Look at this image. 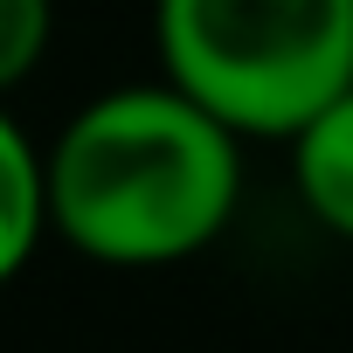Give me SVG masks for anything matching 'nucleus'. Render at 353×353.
<instances>
[{"label": "nucleus", "instance_id": "nucleus-1", "mask_svg": "<svg viewBox=\"0 0 353 353\" xmlns=\"http://www.w3.org/2000/svg\"><path fill=\"white\" fill-rule=\"evenodd\" d=\"M243 139L173 83L90 97L49 145L56 236L111 270L201 256L243 201Z\"/></svg>", "mask_w": 353, "mask_h": 353}, {"label": "nucleus", "instance_id": "nucleus-2", "mask_svg": "<svg viewBox=\"0 0 353 353\" xmlns=\"http://www.w3.org/2000/svg\"><path fill=\"white\" fill-rule=\"evenodd\" d=\"M152 42L236 139H298L353 90V0H152Z\"/></svg>", "mask_w": 353, "mask_h": 353}, {"label": "nucleus", "instance_id": "nucleus-3", "mask_svg": "<svg viewBox=\"0 0 353 353\" xmlns=\"http://www.w3.org/2000/svg\"><path fill=\"white\" fill-rule=\"evenodd\" d=\"M0 277H21L35 250L56 236V181H49V152L28 139L21 118H0Z\"/></svg>", "mask_w": 353, "mask_h": 353}, {"label": "nucleus", "instance_id": "nucleus-4", "mask_svg": "<svg viewBox=\"0 0 353 353\" xmlns=\"http://www.w3.org/2000/svg\"><path fill=\"white\" fill-rule=\"evenodd\" d=\"M291 181H298V201L305 215L353 243V90L339 104H325L298 139H291Z\"/></svg>", "mask_w": 353, "mask_h": 353}, {"label": "nucleus", "instance_id": "nucleus-5", "mask_svg": "<svg viewBox=\"0 0 353 353\" xmlns=\"http://www.w3.org/2000/svg\"><path fill=\"white\" fill-rule=\"evenodd\" d=\"M56 35V0H0V90L28 83Z\"/></svg>", "mask_w": 353, "mask_h": 353}]
</instances>
